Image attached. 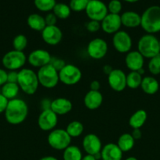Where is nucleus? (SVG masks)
<instances>
[{"mask_svg": "<svg viewBox=\"0 0 160 160\" xmlns=\"http://www.w3.org/2000/svg\"><path fill=\"white\" fill-rule=\"evenodd\" d=\"M27 24L31 30L36 31H42L46 26L45 17L38 13L30 14L27 19Z\"/></svg>", "mask_w": 160, "mask_h": 160, "instance_id": "25", "label": "nucleus"}, {"mask_svg": "<svg viewBox=\"0 0 160 160\" xmlns=\"http://www.w3.org/2000/svg\"><path fill=\"white\" fill-rule=\"evenodd\" d=\"M65 130L72 138H78L81 136L84 131V126L80 121L74 120L67 124Z\"/></svg>", "mask_w": 160, "mask_h": 160, "instance_id": "29", "label": "nucleus"}, {"mask_svg": "<svg viewBox=\"0 0 160 160\" xmlns=\"http://www.w3.org/2000/svg\"><path fill=\"white\" fill-rule=\"evenodd\" d=\"M147 68L152 75L160 74V54L150 59Z\"/></svg>", "mask_w": 160, "mask_h": 160, "instance_id": "34", "label": "nucleus"}, {"mask_svg": "<svg viewBox=\"0 0 160 160\" xmlns=\"http://www.w3.org/2000/svg\"><path fill=\"white\" fill-rule=\"evenodd\" d=\"M159 50H160V40H159Z\"/></svg>", "mask_w": 160, "mask_h": 160, "instance_id": "50", "label": "nucleus"}, {"mask_svg": "<svg viewBox=\"0 0 160 160\" xmlns=\"http://www.w3.org/2000/svg\"><path fill=\"white\" fill-rule=\"evenodd\" d=\"M112 45L115 51L124 54L131 51L133 41L131 36L126 31H119L113 34Z\"/></svg>", "mask_w": 160, "mask_h": 160, "instance_id": "11", "label": "nucleus"}, {"mask_svg": "<svg viewBox=\"0 0 160 160\" xmlns=\"http://www.w3.org/2000/svg\"><path fill=\"white\" fill-rule=\"evenodd\" d=\"M86 29L90 33H96L99 31L100 28V22L96 21V20H89L86 23Z\"/></svg>", "mask_w": 160, "mask_h": 160, "instance_id": "37", "label": "nucleus"}, {"mask_svg": "<svg viewBox=\"0 0 160 160\" xmlns=\"http://www.w3.org/2000/svg\"><path fill=\"white\" fill-rule=\"evenodd\" d=\"M17 84L20 90L26 95H34L39 85L37 73L31 69L22 68L18 71Z\"/></svg>", "mask_w": 160, "mask_h": 160, "instance_id": "3", "label": "nucleus"}, {"mask_svg": "<svg viewBox=\"0 0 160 160\" xmlns=\"http://www.w3.org/2000/svg\"><path fill=\"white\" fill-rule=\"evenodd\" d=\"M19 92H20V88L17 83L6 82L1 88V94L8 100L17 98Z\"/></svg>", "mask_w": 160, "mask_h": 160, "instance_id": "27", "label": "nucleus"}, {"mask_svg": "<svg viewBox=\"0 0 160 160\" xmlns=\"http://www.w3.org/2000/svg\"><path fill=\"white\" fill-rule=\"evenodd\" d=\"M58 123V116L50 109H45L38 118L39 128L43 131H51L55 129Z\"/></svg>", "mask_w": 160, "mask_h": 160, "instance_id": "13", "label": "nucleus"}, {"mask_svg": "<svg viewBox=\"0 0 160 160\" xmlns=\"http://www.w3.org/2000/svg\"><path fill=\"white\" fill-rule=\"evenodd\" d=\"M18 78V71H9L7 73V82L17 83Z\"/></svg>", "mask_w": 160, "mask_h": 160, "instance_id": "41", "label": "nucleus"}, {"mask_svg": "<svg viewBox=\"0 0 160 160\" xmlns=\"http://www.w3.org/2000/svg\"><path fill=\"white\" fill-rule=\"evenodd\" d=\"M123 152L117 144L108 143L100 151L101 160H122Z\"/></svg>", "mask_w": 160, "mask_h": 160, "instance_id": "21", "label": "nucleus"}, {"mask_svg": "<svg viewBox=\"0 0 160 160\" xmlns=\"http://www.w3.org/2000/svg\"><path fill=\"white\" fill-rule=\"evenodd\" d=\"M83 156L81 150L76 145H69L63 152L64 160H82Z\"/></svg>", "mask_w": 160, "mask_h": 160, "instance_id": "28", "label": "nucleus"}, {"mask_svg": "<svg viewBox=\"0 0 160 160\" xmlns=\"http://www.w3.org/2000/svg\"><path fill=\"white\" fill-rule=\"evenodd\" d=\"M27 62V56L24 52L11 50L3 56V67L9 71H17L23 68Z\"/></svg>", "mask_w": 160, "mask_h": 160, "instance_id": "6", "label": "nucleus"}, {"mask_svg": "<svg viewBox=\"0 0 160 160\" xmlns=\"http://www.w3.org/2000/svg\"><path fill=\"white\" fill-rule=\"evenodd\" d=\"M116 144L119 148L122 150V152H127L133 149L135 145V140L132 137L131 134L125 133L119 138Z\"/></svg>", "mask_w": 160, "mask_h": 160, "instance_id": "26", "label": "nucleus"}, {"mask_svg": "<svg viewBox=\"0 0 160 160\" xmlns=\"http://www.w3.org/2000/svg\"><path fill=\"white\" fill-rule=\"evenodd\" d=\"M82 71L73 64H66L59 71V80L65 85L72 86L78 84L82 79Z\"/></svg>", "mask_w": 160, "mask_h": 160, "instance_id": "8", "label": "nucleus"}, {"mask_svg": "<svg viewBox=\"0 0 160 160\" xmlns=\"http://www.w3.org/2000/svg\"><path fill=\"white\" fill-rule=\"evenodd\" d=\"M28 45V38L24 34H17L13 40V47L14 50L24 52Z\"/></svg>", "mask_w": 160, "mask_h": 160, "instance_id": "33", "label": "nucleus"}, {"mask_svg": "<svg viewBox=\"0 0 160 160\" xmlns=\"http://www.w3.org/2000/svg\"><path fill=\"white\" fill-rule=\"evenodd\" d=\"M83 102L86 108L89 110L97 109L103 103V95L100 91L89 90L85 95Z\"/></svg>", "mask_w": 160, "mask_h": 160, "instance_id": "20", "label": "nucleus"}, {"mask_svg": "<svg viewBox=\"0 0 160 160\" xmlns=\"http://www.w3.org/2000/svg\"><path fill=\"white\" fill-rule=\"evenodd\" d=\"M82 160H97V159H96L95 156H94L86 154V156H83V159H82Z\"/></svg>", "mask_w": 160, "mask_h": 160, "instance_id": "46", "label": "nucleus"}, {"mask_svg": "<svg viewBox=\"0 0 160 160\" xmlns=\"http://www.w3.org/2000/svg\"><path fill=\"white\" fill-rule=\"evenodd\" d=\"M108 83L115 92H122L126 88V74L120 69H113L108 75Z\"/></svg>", "mask_w": 160, "mask_h": 160, "instance_id": "14", "label": "nucleus"}, {"mask_svg": "<svg viewBox=\"0 0 160 160\" xmlns=\"http://www.w3.org/2000/svg\"><path fill=\"white\" fill-rule=\"evenodd\" d=\"M121 17L122 25L127 28H135L141 26V16L134 11H125Z\"/></svg>", "mask_w": 160, "mask_h": 160, "instance_id": "22", "label": "nucleus"}, {"mask_svg": "<svg viewBox=\"0 0 160 160\" xmlns=\"http://www.w3.org/2000/svg\"><path fill=\"white\" fill-rule=\"evenodd\" d=\"M72 103L66 98H57L50 102V109L57 116L66 115L72 109Z\"/></svg>", "mask_w": 160, "mask_h": 160, "instance_id": "19", "label": "nucleus"}, {"mask_svg": "<svg viewBox=\"0 0 160 160\" xmlns=\"http://www.w3.org/2000/svg\"><path fill=\"white\" fill-rule=\"evenodd\" d=\"M89 87H90V90L99 91V89H100V84L98 81H97V80H94V81H91Z\"/></svg>", "mask_w": 160, "mask_h": 160, "instance_id": "44", "label": "nucleus"}, {"mask_svg": "<svg viewBox=\"0 0 160 160\" xmlns=\"http://www.w3.org/2000/svg\"><path fill=\"white\" fill-rule=\"evenodd\" d=\"M112 70H113L112 67L110 65H108V64H106V65H104L103 67L104 73H105V74H107V75L109 74V73L112 71Z\"/></svg>", "mask_w": 160, "mask_h": 160, "instance_id": "45", "label": "nucleus"}, {"mask_svg": "<svg viewBox=\"0 0 160 160\" xmlns=\"http://www.w3.org/2000/svg\"><path fill=\"white\" fill-rule=\"evenodd\" d=\"M50 64L57 70L58 72L66 65L64 60L61 59H58V58H51V61H50Z\"/></svg>", "mask_w": 160, "mask_h": 160, "instance_id": "38", "label": "nucleus"}, {"mask_svg": "<svg viewBox=\"0 0 160 160\" xmlns=\"http://www.w3.org/2000/svg\"><path fill=\"white\" fill-rule=\"evenodd\" d=\"M124 2H130V3H134L136 2L140 1V0H123Z\"/></svg>", "mask_w": 160, "mask_h": 160, "instance_id": "48", "label": "nucleus"}, {"mask_svg": "<svg viewBox=\"0 0 160 160\" xmlns=\"http://www.w3.org/2000/svg\"><path fill=\"white\" fill-rule=\"evenodd\" d=\"M141 88L147 95H155L159 89V84L154 77L147 76L143 78Z\"/></svg>", "mask_w": 160, "mask_h": 160, "instance_id": "24", "label": "nucleus"}, {"mask_svg": "<svg viewBox=\"0 0 160 160\" xmlns=\"http://www.w3.org/2000/svg\"><path fill=\"white\" fill-rule=\"evenodd\" d=\"M51 55L48 51L42 48L33 50L27 56V62L33 67L41 68L50 63Z\"/></svg>", "mask_w": 160, "mask_h": 160, "instance_id": "12", "label": "nucleus"}, {"mask_svg": "<svg viewBox=\"0 0 160 160\" xmlns=\"http://www.w3.org/2000/svg\"><path fill=\"white\" fill-rule=\"evenodd\" d=\"M85 11L89 20L98 22H101L108 13L107 5L100 0H89Z\"/></svg>", "mask_w": 160, "mask_h": 160, "instance_id": "9", "label": "nucleus"}, {"mask_svg": "<svg viewBox=\"0 0 160 160\" xmlns=\"http://www.w3.org/2000/svg\"><path fill=\"white\" fill-rule=\"evenodd\" d=\"M63 38L62 31L56 25L45 26L42 31V38L45 44L49 45H58Z\"/></svg>", "mask_w": 160, "mask_h": 160, "instance_id": "16", "label": "nucleus"}, {"mask_svg": "<svg viewBox=\"0 0 160 160\" xmlns=\"http://www.w3.org/2000/svg\"><path fill=\"white\" fill-rule=\"evenodd\" d=\"M8 102H9V100L6 97L3 96L2 94H0V114L5 112V110L7 107Z\"/></svg>", "mask_w": 160, "mask_h": 160, "instance_id": "40", "label": "nucleus"}, {"mask_svg": "<svg viewBox=\"0 0 160 160\" xmlns=\"http://www.w3.org/2000/svg\"><path fill=\"white\" fill-rule=\"evenodd\" d=\"M107 7H108V13L119 14L122 11V5L119 0H111L108 2Z\"/></svg>", "mask_w": 160, "mask_h": 160, "instance_id": "36", "label": "nucleus"}, {"mask_svg": "<svg viewBox=\"0 0 160 160\" xmlns=\"http://www.w3.org/2000/svg\"><path fill=\"white\" fill-rule=\"evenodd\" d=\"M45 21L46 26H53V25H56V21H57V18H56V17L54 15L53 12H49L45 16Z\"/></svg>", "mask_w": 160, "mask_h": 160, "instance_id": "39", "label": "nucleus"}, {"mask_svg": "<svg viewBox=\"0 0 160 160\" xmlns=\"http://www.w3.org/2000/svg\"><path fill=\"white\" fill-rule=\"evenodd\" d=\"M7 82V72L0 68V87L4 85Z\"/></svg>", "mask_w": 160, "mask_h": 160, "instance_id": "42", "label": "nucleus"}, {"mask_svg": "<svg viewBox=\"0 0 160 160\" xmlns=\"http://www.w3.org/2000/svg\"><path fill=\"white\" fill-rule=\"evenodd\" d=\"M122 26L121 17L119 14L108 13V15L100 22V28L108 34H114L119 31Z\"/></svg>", "mask_w": 160, "mask_h": 160, "instance_id": "15", "label": "nucleus"}, {"mask_svg": "<svg viewBox=\"0 0 160 160\" xmlns=\"http://www.w3.org/2000/svg\"><path fill=\"white\" fill-rule=\"evenodd\" d=\"M39 160H58L56 157L52 156H44V157L41 158Z\"/></svg>", "mask_w": 160, "mask_h": 160, "instance_id": "47", "label": "nucleus"}, {"mask_svg": "<svg viewBox=\"0 0 160 160\" xmlns=\"http://www.w3.org/2000/svg\"><path fill=\"white\" fill-rule=\"evenodd\" d=\"M37 76L39 84L45 88H53L60 81L59 72L50 63L39 68Z\"/></svg>", "mask_w": 160, "mask_h": 160, "instance_id": "5", "label": "nucleus"}, {"mask_svg": "<svg viewBox=\"0 0 160 160\" xmlns=\"http://www.w3.org/2000/svg\"><path fill=\"white\" fill-rule=\"evenodd\" d=\"M47 142L49 145L53 149L64 151L69 145H71L72 138L67 134L66 130L54 129L49 134Z\"/></svg>", "mask_w": 160, "mask_h": 160, "instance_id": "7", "label": "nucleus"}, {"mask_svg": "<svg viewBox=\"0 0 160 160\" xmlns=\"http://www.w3.org/2000/svg\"><path fill=\"white\" fill-rule=\"evenodd\" d=\"M131 135L135 141L139 140V139H141V137H142V132H141V129H133Z\"/></svg>", "mask_w": 160, "mask_h": 160, "instance_id": "43", "label": "nucleus"}, {"mask_svg": "<svg viewBox=\"0 0 160 160\" xmlns=\"http://www.w3.org/2000/svg\"><path fill=\"white\" fill-rule=\"evenodd\" d=\"M83 148L86 154L95 156L101 151V141L96 134H88L83 139Z\"/></svg>", "mask_w": 160, "mask_h": 160, "instance_id": "17", "label": "nucleus"}, {"mask_svg": "<svg viewBox=\"0 0 160 160\" xmlns=\"http://www.w3.org/2000/svg\"><path fill=\"white\" fill-rule=\"evenodd\" d=\"M28 115V104L23 99L16 98L9 100L5 110V118L9 124H20L26 120Z\"/></svg>", "mask_w": 160, "mask_h": 160, "instance_id": "1", "label": "nucleus"}, {"mask_svg": "<svg viewBox=\"0 0 160 160\" xmlns=\"http://www.w3.org/2000/svg\"><path fill=\"white\" fill-rule=\"evenodd\" d=\"M147 118V112L144 109H138L130 117L129 125L133 129H141L145 123Z\"/></svg>", "mask_w": 160, "mask_h": 160, "instance_id": "23", "label": "nucleus"}, {"mask_svg": "<svg viewBox=\"0 0 160 160\" xmlns=\"http://www.w3.org/2000/svg\"><path fill=\"white\" fill-rule=\"evenodd\" d=\"M87 54L91 59H98L105 57L108 51V43L105 40L100 38H93L88 43L86 48Z\"/></svg>", "mask_w": 160, "mask_h": 160, "instance_id": "10", "label": "nucleus"}, {"mask_svg": "<svg viewBox=\"0 0 160 160\" xmlns=\"http://www.w3.org/2000/svg\"><path fill=\"white\" fill-rule=\"evenodd\" d=\"M53 12L57 19L65 20L70 17L72 10H71L68 5L65 4V3L59 2L55 5L53 9Z\"/></svg>", "mask_w": 160, "mask_h": 160, "instance_id": "30", "label": "nucleus"}, {"mask_svg": "<svg viewBox=\"0 0 160 160\" xmlns=\"http://www.w3.org/2000/svg\"><path fill=\"white\" fill-rule=\"evenodd\" d=\"M137 51L144 58L152 59L160 54L159 40L154 34H144L138 41Z\"/></svg>", "mask_w": 160, "mask_h": 160, "instance_id": "4", "label": "nucleus"}, {"mask_svg": "<svg viewBox=\"0 0 160 160\" xmlns=\"http://www.w3.org/2000/svg\"><path fill=\"white\" fill-rule=\"evenodd\" d=\"M125 160H138L136 157H133V156H130V157L126 158Z\"/></svg>", "mask_w": 160, "mask_h": 160, "instance_id": "49", "label": "nucleus"}, {"mask_svg": "<svg viewBox=\"0 0 160 160\" xmlns=\"http://www.w3.org/2000/svg\"><path fill=\"white\" fill-rule=\"evenodd\" d=\"M125 63L130 71H138L144 67V58L138 51H130L125 55Z\"/></svg>", "mask_w": 160, "mask_h": 160, "instance_id": "18", "label": "nucleus"}, {"mask_svg": "<svg viewBox=\"0 0 160 160\" xmlns=\"http://www.w3.org/2000/svg\"><path fill=\"white\" fill-rule=\"evenodd\" d=\"M56 4V0H34L35 6L42 12L53 11Z\"/></svg>", "mask_w": 160, "mask_h": 160, "instance_id": "32", "label": "nucleus"}, {"mask_svg": "<svg viewBox=\"0 0 160 160\" xmlns=\"http://www.w3.org/2000/svg\"><path fill=\"white\" fill-rule=\"evenodd\" d=\"M142 79V75L137 71H130L126 74V87L130 89L138 88L141 87Z\"/></svg>", "mask_w": 160, "mask_h": 160, "instance_id": "31", "label": "nucleus"}, {"mask_svg": "<svg viewBox=\"0 0 160 160\" xmlns=\"http://www.w3.org/2000/svg\"><path fill=\"white\" fill-rule=\"evenodd\" d=\"M141 16V27L147 34L160 32V6H152L147 8Z\"/></svg>", "mask_w": 160, "mask_h": 160, "instance_id": "2", "label": "nucleus"}, {"mask_svg": "<svg viewBox=\"0 0 160 160\" xmlns=\"http://www.w3.org/2000/svg\"><path fill=\"white\" fill-rule=\"evenodd\" d=\"M89 0H70L69 7L71 10L74 12H82L86 10V8Z\"/></svg>", "mask_w": 160, "mask_h": 160, "instance_id": "35", "label": "nucleus"}]
</instances>
